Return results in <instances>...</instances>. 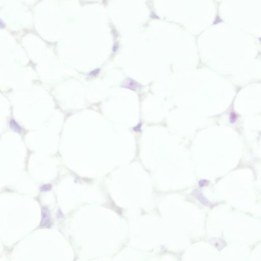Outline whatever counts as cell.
Returning a JSON list of instances; mask_svg holds the SVG:
<instances>
[{"instance_id":"cell-1","label":"cell","mask_w":261,"mask_h":261,"mask_svg":"<svg viewBox=\"0 0 261 261\" xmlns=\"http://www.w3.org/2000/svg\"><path fill=\"white\" fill-rule=\"evenodd\" d=\"M50 213L49 210L44 208L42 209V218L40 222V226L42 227H48L50 224Z\"/></svg>"},{"instance_id":"cell-2","label":"cell","mask_w":261,"mask_h":261,"mask_svg":"<svg viewBox=\"0 0 261 261\" xmlns=\"http://www.w3.org/2000/svg\"><path fill=\"white\" fill-rule=\"evenodd\" d=\"M139 86V85L135 81L132 80L131 79H128V80L125 81L124 84H122V87L135 91Z\"/></svg>"},{"instance_id":"cell-3","label":"cell","mask_w":261,"mask_h":261,"mask_svg":"<svg viewBox=\"0 0 261 261\" xmlns=\"http://www.w3.org/2000/svg\"><path fill=\"white\" fill-rule=\"evenodd\" d=\"M9 126H10V128L13 131L18 133H21L22 129L20 128V126H19V125L14 120H10V122H9Z\"/></svg>"},{"instance_id":"cell-4","label":"cell","mask_w":261,"mask_h":261,"mask_svg":"<svg viewBox=\"0 0 261 261\" xmlns=\"http://www.w3.org/2000/svg\"><path fill=\"white\" fill-rule=\"evenodd\" d=\"M51 189H52V185H50V184L44 185H43L40 187V190L44 192L50 191Z\"/></svg>"},{"instance_id":"cell-5","label":"cell","mask_w":261,"mask_h":261,"mask_svg":"<svg viewBox=\"0 0 261 261\" xmlns=\"http://www.w3.org/2000/svg\"><path fill=\"white\" fill-rule=\"evenodd\" d=\"M141 124H139L137 126H136L134 128V130L136 132H139L141 131Z\"/></svg>"},{"instance_id":"cell-6","label":"cell","mask_w":261,"mask_h":261,"mask_svg":"<svg viewBox=\"0 0 261 261\" xmlns=\"http://www.w3.org/2000/svg\"><path fill=\"white\" fill-rule=\"evenodd\" d=\"M99 72H100V70L97 69V70H94V71H92L91 72V74L92 76H95V75H96L97 74H98Z\"/></svg>"}]
</instances>
